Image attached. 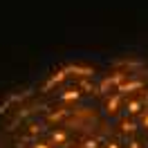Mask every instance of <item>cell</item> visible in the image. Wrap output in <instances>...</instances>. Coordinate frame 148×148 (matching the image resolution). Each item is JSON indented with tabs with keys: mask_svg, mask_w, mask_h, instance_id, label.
Returning a JSON list of instances; mask_svg holds the SVG:
<instances>
[{
	"mask_svg": "<svg viewBox=\"0 0 148 148\" xmlns=\"http://www.w3.org/2000/svg\"><path fill=\"white\" fill-rule=\"evenodd\" d=\"M117 90H119V94H123V97H126V94H132V92H137V90H144V81H128V79H126V81H123V83H119L117 85Z\"/></svg>",
	"mask_w": 148,
	"mask_h": 148,
	"instance_id": "1",
	"label": "cell"
},
{
	"mask_svg": "<svg viewBox=\"0 0 148 148\" xmlns=\"http://www.w3.org/2000/svg\"><path fill=\"white\" fill-rule=\"evenodd\" d=\"M121 101H123V94H119V92L110 94V97L106 99V112H108V114H117L119 108H121Z\"/></svg>",
	"mask_w": 148,
	"mask_h": 148,
	"instance_id": "2",
	"label": "cell"
},
{
	"mask_svg": "<svg viewBox=\"0 0 148 148\" xmlns=\"http://www.w3.org/2000/svg\"><path fill=\"white\" fill-rule=\"evenodd\" d=\"M79 99H81V90L76 85H72V88H67V90H63L58 94V101L61 103H72V101H79Z\"/></svg>",
	"mask_w": 148,
	"mask_h": 148,
	"instance_id": "3",
	"label": "cell"
},
{
	"mask_svg": "<svg viewBox=\"0 0 148 148\" xmlns=\"http://www.w3.org/2000/svg\"><path fill=\"white\" fill-rule=\"evenodd\" d=\"M141 110H144V101H141V97H137V99H128V101H126V112H128L130 117L141 114Z\"/></svg>",
	"mask_w": 148,
	"mask_h": 148,
	"instance_id": "4",
	"label": "cell"
},
{
	"mask_svg": "<svg viewBox=\"0 0 148 148\" xmlns=\"http://www.w3.org/2000/svg\"><path fill=\"white\" fill-rule=\"evenodd\" d=\"M49 144L52 146H63V144H67V132L65 130H61V128H56V130H52L49 132Z\"/></svg>",
	"mask_w": 148,
	"mask_h": 148,
	"instance_id": "5",
	"label": "cell"
},
{
	"mask_svg": "<svg viewBox=\"0 0 148 148\" xmlns=\"http://www.w3.org/2000/svg\"><path fill=\"white\" fill-rule=\"evenodd\" d=\"M67 72L76 74V76H83V79H90V76L94 74V70H92V67H81V65H72V67H67Z\"/></svg>",
	"mask_w": 148,
	"mask_h": 148,
	"instance_id": "6",
	"label": "cell"
},
{
	"mask_svg": "<svg viewBox=\"0 0 148 148\" xmlns=\"http://www.w3.org/2000/svg\"><path fill=\"white\" fill-rule=\"evenodd\" d=\"M137 121H132V119H123L121 121V132H123V135H130V137H132V135H135V132H137Z\"/></svg>",
	"mask_w": 148,
	"mask_h": 148,
	"instance_id": "7",
	"label": "cell"
},
{
	"mask_svg": "<svg viewBox=\"0 0 148 148\" xmlns=\"http://www.w3.org/2000/svg\"><path fill=\"white\" fill-rule=\"evenodd\" d=\"M76 88L81 90V94H83V92H88V94H97V85L90 83V79H81V81L76 83Z\"/></svg>",
	"mask_w": 148,
	"mask_h": 148,
	"instance_id": "8",
	"label": "cell"
},
{
	"mask_svg": "<svg viewBox=\"0 0 148 148\" xmlns=\"http://www.w3.org/2000/svg\"><path fill=\"white\" fill-rule=\"evenodd\" d=\"M65 76H67V70H61V72H58V74H54V76H52V79L47 81V83H45V88H43V90H49V88H54L56 83H61V81H63Z\"/></svg>",
	"mask_w": 148,
	"mask_h": 148,
	"instance_id": "9",
	"label": "cell"
},
{
	"mask_svg": "<svg viewBox=\"0 0 148 148\" xmlns=\"http://www.w3.org/2000/svg\"><path fill=\"white\" fill-rule=\"evenodd\" d=\"M81 148H99V139L97 137H85L81 141Z\"/></svg>",
	"mask_w": 148,
	"mask_h": 148,
	"instance_id": "10",
	"label": "cell"
},
{
	"mask_svg": "<svg viewBox=\"0 0 148 148\" xmlns=\"http://www.w3.org/2000/svg\"><path fill=\"white\" fill-rule=\"evenodd\" d=\"M137 117H139L137 126H141V128L148 130V108H144V110H141V114H137Z\"/></svg>",
	"mask_w": 148,
	"mask_h": 148,
	"instance_id": "11",
	"label": "cell"
},
{
	"mask_svg": "<svg viewBox=\"0 0 148 148\" xmlns=\"http://www.w3.org/2000/svg\"><path fill=\"white\" fill-rule=\"evenodd\" d=\"M65 114H67V110H61V112H49V114H47V121H52V123H54V121H61Z\"/></svg>",
	"mask_w": 148,
	"mask_h": 148,
	"instance_id": "12",
	"label": "cell"
},
{
	"mask_svg": "<svg viewBox=\"0 0 148 148\" xmlns=\"http://www.w3.org/2000/svg\"><path fill=\"white\" fill-rule=\"evenodd\" d=\"M128 148H146V146H144L137 137H132V139H128Z\"/></svg>",
	"mask_w": 148,
	"mask_h": 148,
	"instance_id": "13",
	"label": "cell"
},
{
	"mask_svg": "<svg viewBox=\"0 0 148 148\" xmlns=\"http://www.w3.org/2000/svg\"><path fill=\"white\" fill-rule=\"evenodd\" d=\"M32 148H54V146H52L49 141H34V146H32Z\"/></svg>",
	"mask_w": 148,
	"mask_h": 148,
	"instance_id": "14",
	"label": "cell"
},
{
	"mask_svg": "<svg viewBox=\"0 0 148 148\" xmlns=\"http://www.w3.org/2000/svg\"><path fill=\"white\" fill-rule=\"evenodd\" d=\"M106 148H121V144L117 139H108V141H106Z\"/></svg>",
	"mask_w": 148,
	"mask_h": 148,
	"instance_id": "15",
	"label": "cell"
},
{
	"mask_svg": "<svg viewBox=\"0 0 148 148\" xmlns=\"http://www.w3.org/2000/svg\"><path fill=\"white\" fill-rule=\"evenodd\" d=\"M43 130H45V128H43L40 123H38V126H36V123H34V126H29V132H32V135H36V132H43Z\"/></svg>",
	"mask_w": 148,
	"mask_h": 148,
	"instance_id": "16",
	"label": "cell"
},
{
	"mask_svg": "<svg viewBox=\"0 0 148 148\" xmlns=\"http://www.w3.org/2000/svg\"><path fill=\"white\" fill-rule=\"evenodd\" d=\"M141 101H144V108H148V90L141 94Z\"/></svg>",
	"mask_w": 148,
	"mask_h": 148,
	"instance_id": "17",
	"label": "cell"
},
{
	"mask_svg": "<svg viewBox=\"0 0 148 148\" xmlns=\"http://www.w3.org/2000/svg\"><path fill=\"white\" fill-rule=\"evenodd\" d=\"M67 148H81V146H67Z\"/></svg>",
	"mask_w": 148,
	"mask_h": 148,
	"instance_id": "18",
	"label": "cell"
}]
</instances>
